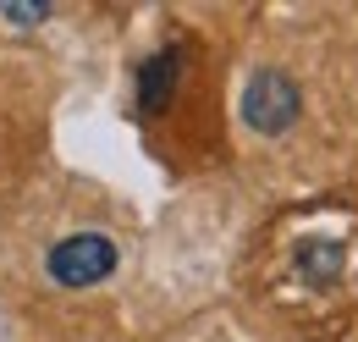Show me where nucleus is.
I'll use <instances>...</instances> for the list:
<instances>
[{"label":"nucleus","mask_w":358,"mask_h":342,"mask_svg":"<svg viewBox=\"0 0 358 342\" xmlns=\"http://www.w3.org/2000/svg\"><path fill=\"white\" fill-rule=\"evenodd\" d=\"M182 72H187V50L182 44H160L143 67H138V111L143 116H160L182 88Z\"/></svg>","instance_id":"4"},{"label":"nucleus","mask_w":358,"mask_h":342,"mask_svg":"<svg viewBox=\"0 0 358 342\" xmlns=\"http://www.w3.org/2000/svg\"><path fill=\"white\" fill-rule=\"evenodd\" d=\"M298 111H303V94H298V83L281 67H259L248 78V88H243V122L259 138H281L298 122Z\"/></svg>","instance_id":"1"},{"label":"nucleus","mask_w":358,"mask_h":342,"mask_svg":"<svg viewBox=\"0 0 358 342\" xmlns=\"http://www.w3.org/2000/svg\"><path fill=\"white\" fill-rule=\"evenodd\" d=\"M116 259H122V249L105 232H72L50 249L45 265H50V282H61V287H99L116 271Z\"/></svg>","instance_id":"3"},{"label":"nucleus","mask_w":358,"mask_h":342,"mask_svg":"<svg viewBox=\"0 0 358 342\" xmlns=\"http://www.w3.org/2000/svg\"><path fill=\"white\" fill-rule=\"evenodd\" d=\"M287 271H292V282L303 293H336L348 282V271H353V249L336 232H303L292 243V254H287Z\"/></svg>","instance_id":"2"}]
</instances>
